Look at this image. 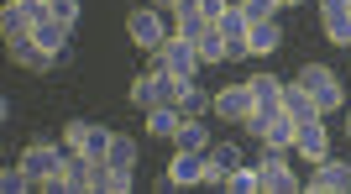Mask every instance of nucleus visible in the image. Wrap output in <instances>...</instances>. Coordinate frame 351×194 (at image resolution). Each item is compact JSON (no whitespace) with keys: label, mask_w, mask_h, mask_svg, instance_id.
<instances>
[{"label":"nucleus","mask_w":351,"mask_h":194,"mask_svg":"<svg viewBox=\"0 0 351 194\" xmlns=\"http://www.w3.org/2000/svg\"><path fill=\"white\" fill-rule=\"evenodd\" d=\"M5 58L21 63V69H32V74H53V69H58V58H53V53H43L32 37H27V43H5Z\"/></svg>","instance_id":"nucleus-13"},{"label":"nucleus","mask_w":351,"mask_h":194,"mask_svg":"<svg viewBox=\"0 0 351 194\" xmlns=\"http://www.w3.org/2000/svg\"><path fill=\"white\" fill-rule=\"evenodd\" d=\"M247 90H252V105H257L263 116H278L283 110V79L278 74H252Z\"/></svg>","instance_id":"nucleus-11"},{"label":"nucleus","mask_w":351,"mask_h":194,"mask_svg":"<svg viewBox=\"0 0 351 194\" xmlns=\"http://www.w3.org/2000/svg\"><path fill=\"white\" fill-rule=\"evenodd\" d=\"M178 110H184V116H210V105H215V95L210 90H199V84H194V79H184V84H178Z\"/></svg>","instance_id":"nucleus-19"},{"label":"nucleus","mask_w":351,"mask_h":194,"mask_svg":"<svg viewBox=\"0 0 351 194\" xmlns=\"http://www.w3.org/2000/svg\"><path fill=\"white\" fill-rule=\"evenodd\" d=\"M136 184V173H116V168H110V184H105V194H126Z\"/></svg>","instance_id":"nucleus-31"},{"label":"nucleus","mask_w":351,"mask_h":194,"mask_svg":"<svg viewBox=\"0 0 351 194\" xmlns=\"http://www.w3.org/2000/svg\"><path fill=\"white\" fill-rule=\"evenodd\" d=\"M152 5H158V11H173V5H178V0H152Z\"/></svg>","instance_id":"nucleus-34"},{"label":"nucleus","mask_w":351,"mask_h":194,"mask_svg":"<svg viewBox=\"0 0 351 194\" xmlns=\"http://www.w3.org/2000/svg\"><path fill=\"white\" fill-rule=\"evenodd\" d=\"M257 110L252 105V90H247V79L241 84H226V90L215 95V105H210V116L215 121H226V126H247V116Z\"/></svg>","instance_id":"nucleus-8"},{"label":"nucleus","mask_w":351,"mask_h":194,"mask_svg":"<svg viewBox=\"0 0 351 194\" xmlns=\"http://www.w3.org/2000/svg\"><path fill=\"white\" fill-rule=\"evenodd\" d=\"M152 63H162L173 79H194V74H199V47H194L189 37H178V32H173V37L158 47V58H152Z\"/></svg>","instance_id":"nucleus-7"},{"label":"nucleus","mask_w":351,"mask_h":194,"mask_svg":"<svg viewBox=\"0 0 351 194\" xmlns=\"http://www.w3.org/2000/svg\"><path fill=\"white\" fill-rule=\"evenodd\" d=\"M105 163L116 168V173H136V142L126 132H116L110 136V152H105Z\"/></svg>","instance_id":"nucleus-20"},{"label":"nucleus","mask_w":351,"mask_h":194,"mask_svg":"<svg viewBox=\"0 0 351 194\" xmlns=\"http://www.w3.org/2000/svg\"><path fill=\"white\" fill-rule=\"evenodd\" d=\"M89 132H95V121L73 116L69 126H63V147H69V152H79V147H84V136H89Z\"/></svg>","instance_id":"nucleus-28"},{"label":"nucleus","mask_w":351,"mask_h":194,"mask_svg":"<svg viewBox=\"0 0 351 194\" xmlns=\"http://www.w3.org/2000/svg\"><path fill=\"white\" fill-rule=\"evenodd\" d=\"M178 84H184V79H173L168 69H162V63H152L147 74H136V79H132V105H136V110H152V105H173V100H178Z\"/></svg>","instance_id":"nucleus-3"},{"label":"nucleus","mask_w":351,"mask_h":194,"mask_svg":"<svg viewBox=\"0 0 351 194\" xmlns=\"http://www.w3.org/2000/svg\"><path fill=\"white\" fill-rule=\"evenodd\" d=\"M241 163H247V158H241V147H236L231 136H215L210 152H205V173H199V184H205V189H226V179H231Z\"/></svg>","instance_id":"nucleus-6"},{"label":"nucleus","mask_w":351,"mask_h":194,"mask_svg":"<svg viewBox=\"0 0 351 194\" xmlns=\"http://www.w3.org/2000/svg\"><path fill=\"white\" fill-rule=\"evenodd\" d=\"M283 5H309V0H283Z\"/></svg>","instance_id":"nucleus-36"},{"label":"nucleus","mask_w":351,"mask_h":194,"mask_svg":"<svg viewBox=\"0 0 351 194\" xmlns=\"http://www.w3.org/2000/svg\"><path fill=\"white\" fill-rule=\"evenodd\" d=\"M0 189H5V194H27V189H37V184H32L27 168L16 163V168H5V173H0Z\"/></svg>","instance_id":"nucleus-29"},{"label":"nucleus","mask_w":351,"mask_h":194,"mask_svg":"<svg viewBox=\"0 0 351 194\" xmlns=\"http://www.w3.org/2000/svg\"><path fill=\"white\" fill-rule=\"evenodd\" d=\"M215 32L226 37V43H247L252 21H247V11H241V5H226V11H220V21H215Z\"/></svg>","instance_id":"nucleus-21"},{"label":"nucleus","mask_w":351,"mask_h":194,"mask_svg":"<svg viewBox=\"0 0 351 194\" xmlns=\"http://www.w3.org/2000/svg\"><path fill=\"white\" fill-rule=\"evenodd\" d=\"M341 116H346V136H351V100H346V110H341Z\"/></svg>","instance_id":"nucleus-35"},{"label":"nucleus","mask_w":351,"mask_h":194,"mask_svg":"<svg viewBox=\"0 0 351 194\" xmlns=\"http://www.w3.org/2000/svg\"><path fill=\"white\" fill-rule=\"evenodd\" d=\"M53 16L63 27H79V0H53Z\"/></svg>","instance_id":"nucleus-30"},{"label":"nucleus","mask_w":351,"mask_h":194,"mask_svg":"<svg viewBox=\"0 0 351 194\" xmlns=\"http://www.w3.org/2000/svg\"><path fill=\"white\" fill-rule=\"evenodd\" d=\"M168 173H173L178 184H199V173H205V152H173V163H168Z\"/></svg>","instance_id":"nucleus-22"},{"label":"nucleus","mask_w":351,"mask_h":194,"mask_svg":"<svg viewBox=\"0 0 351 194\" xmlns=\"http://www.w3.org/2000/svg\"><path fill=\"white\" fill-rule=\"evenodd\" d=\"M194 5H199L210 21H220V11H226V5H236V0H194Z\"/></svg>","instance_id":"nucleus-32"},{"label":"nucleus","mask_w":351,"mask_h":194,"mask_svg":"<svg viewBox=\"0 0 351 194\" xmlns=\"http://www.w3.org/2000/svg\"><path fill=\"white\" fill-rule=\"evenodd\" d=\"M309 194H351V163L325 152L315 163V173H309Z\"/></svg>","instance_id":"nucleus-9"},{"label":"nucleus","mask_w":351,"mask_h":194,"mask_svg":"<svg viewBox=\"0 0 351 194\" xmlns=\"http://www.w3.org/2000/svg\"><path fill=\"white\" fill-rule=\"evenodd\" d=\"M32 27H37V21H32L27 5H21V0H5V11H0V37H5V43H27Z\"/></svg>","instance_id":"nucleus-14"},{"label":"nucleus","mask_w":351,"mask_h":194,"mask_svg":"<svg viewBox=\"0 0 351 194\" xmlns=\"http://www.w3.org/2000/svg\"><path fill=\"white\" fill-rule=\"evenodd\" d=\"M126 37H132V47H142V53H152V58H158V47L168 43L173 32H168V21H162L158 5H136V11L126 16Z\"/></svg>","instance_id":"nucleus-4"},{"label":"nucleus","mask_w":351,"mask_h":194,"mask_svg":"<svg viewBox=\"0 0 351 194\" xmlns=\"http://www.w3.org/2000/svg\"><path fill=\"white\" fill-rule=\"evenodd\" d=\"M194 47H199V63H231V58H226V37H220V32H205Z\"/></svg>","instance_id":"nucleus-25"},{"label":"nucleus","mask_w":351,"mask_h":194,"mask_svg":"<svg viewBox=\"0 0 351 194\" xmlns=\"http://www.w3.org/2000/svg\"><path fill=\"white\" fill-rule=\"evenodd\" d=\"M226 189H231V194H263V173H257V163H252V168L241 163L231 179H226Z\"/></svg>","instance_id":"nucleus-24"},{"label":"nucleus","mask_w":351,"mask_h":194,"mask_svg":"<svg viewBox=\"0 0 351 194\" xmlns=\"http://www.w3.org/2000/svg\"><path fill=\"white\" fill-rule=\"evenodd\" d=\"M16 163L32 173V184H37V189L69 194V189H63V163H69V147H58V142H43V136H37V142H27V147H21V158H16Z\"/></svg>","instance_id":"nucleus-1"},{"label":"nucleus","mask_w":351,"mask_h":194,"mask_svg":"<svg viewBox=\"0 0 351 194\" xmlns=\"http://www.w3.org/2000/svg\"><path fill=\"white\" fill-rule=\"evenodd\" d=\"M283 47V27L278 21H252V32H247V53L252 58H273Z\"/></svg>","instance_id":"nucleus-15"},{"label":"nucleus","mask_w":351,"mask_h":194,"mask_svg":"<svg viewBox=\"0 0 351 194\" xmlns=\"http://www.w3.org/2000/svg\"><path fill=\"white\" fill-rule=\"evenodd\" d=\"M283 116H293V121L320 116V110H315V95H309L299 79H283Z\"/></svg>","instance_id":"nucleus-18"},{"label":"nucleus","mask_w":351,"mask_h":194,"mask_svg":"<svg viewBox=\"0 0 351 194\" xmlns=\"http://www.w3.org/2000/svg\"><path fill=\"white\" fill-rule=\"evenodd\" d=\"M293 79L315 95V110H320V116H341V110H346V84H341V74L330 63H304Z\"/></svg>","instance_id":"nucleus-2"},{"label":"nucleus","mask_w":351,"mask_h":194,"mask_svg":"<svg viewBox=\"0 0 351 194\" xmlns=\"http://www.w3.org/2000/svg\"><path fill=\"white\" fill-rule=\"evenodd\" d=\"M210 142H215V132L205 126V116H184V126H178V136H173V147H184V152H210Z\"/></svg>","instance_id":"nucleus-16"},{"label":"nucleus","mask_w":351,"mask_h":194,"mask_svg":"<svg viewBox=\"0 0 351 194\" xmlns=\"http://www.w3.org/2000/svg\"><path fill=\"white\" fill-rule=\"evenodd\" d=\"M241 11H247V21H278L283 0H236Z\"/></svg>","instance_id":"nucleus-26"},{"label":"nucleus","mask_w":351,"mask_h":194,"mask_svg":"<svg viewBox=\"0 0 351 194\" xmlns=\"http://www.w3.org/2000/svg\"><path fill=\"white\" fill-rule=\"evenodd\" d=\"M320 5V16H336V11H351V0H315Z\"/></svg>","instance_id":"nucleus-33"},{"label":"nucleus","mask_w":351,"mask_h":194,"mask_svg":"<svg viewBox=\"0 0 351 194\" xmlns=\"http://www.w3.org/2000/svg\"><path fill=\"white\" fill-rule=\"evenodd\" d=\"M173 32H178V37H189V43H199L205 32H215V21H210L194 0H178V5H173Z\"/></svg>","instance_id":"nucleus-12"},{"label":"nucleus","mask_w":351,"mask_h":194,"mask_svg":"<svg viewBox=\"0 0 351 194\" xmlns=\"http://www.w3.org/2000/svg\"><path fill=\"white\" fill-rule=\"evenodd\" d=\"M293 152L309 158V163H320L325 152H330V132H325V116H309L293 126Z\"/></svg>","instance_id":"nucleus-10"},{"label":"nucleus","mask_w":351,"mask_h":194,"mask_svg":"<svg viewBox=\"0 0 351 194\" xmlns=\"http://www.w3.org/2000/svg\"><path fill=\"white\" fill-rule=\"evenodd\" d=\"M320 27H325V43H330V47H351V11L320 16Z\"/></svg>","instance_id":"nucleus-23"},{"label":"nucleus","mask_w":351,"mask_h":194,"mask_svg":"<svg viewBox=\"0 0 351 194\" xmlns=\"http://www.w3.org/2000/svg\"><path fill=\"white\" fill-rule=\"evenodd\" d=\"M257 173H263V194H299V173L289 168V152L283 147H267L263 142V158H257Z\"/></svg>","instance_id":"nucleus-5"},{"label":"nucleus","mask_w":351,"mask_h":194,"mask_svg":"<svg viewBox=\"0 0 351 194\" xmlns=\"http://www.w3.org/2000/svg\"><path fill=\"white\" fill-rule=\"evenodd\" d=\"M110 136H116L110 126H95V132L84 136V147H79V152H84V158H100V163H105V152H110Z\"/></svg>","instance_id":"nucleus-27"},{"label":"nucleus","mask_w":351,"mask_h":194,"mask_svg":"<svg viewBox=\"0 0 351 194\" xmlns=\"http://www.w3.org/2000/svg\"><path fill=\"white\" fill-rule=\"evenodd\" d=\"M178 126H184V110H178V105H152V110H147V136H162V142H173Z\"/></svg>","instance_id":"nucleus-17"}]
</instances>
